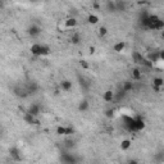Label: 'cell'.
I'll return each instance as SVG.
<instances>
[{"mask_svg": "<svg viewBox=\"0 0 164 164\" xmlns=\"http://www.w3.org/2000/svg\"><path fill=\"white\" fill-rule=\"evenodd\" d=\"M153 86H155V87H163L164 86V80L162 77H154L153 78Z\"/></svg>", "mask_w": 164, "mask_h": 164, "instance_id": "20", "label": "cell"}, {"mask_svg": "<svg viewBox=\"0 0 164 164\" xmlns=\"http://www.w3.org/2000/svg\"><path fill=\"white\" fill-rule=\"evenodd\" d=\"M127 164H138V162L136 160V159H131L128 163H127Z\"/></svg>", "mask_w": 164, "mask_h": 164, "instance_id": "39", "label": "cell"}, {"mask_svg": "<svg viewBox=\"0 0 164 164\" xmlns=\"http://www.w3.org/2000/svg\"><path fill=\"white\" fill-rule=\"evenodd\" d=\"M13 94L17 96V98H21V99H26L27 96H30L26 86H16L13 89Z\"/></svg>", "mask_w": 164, "mask_h": 164, "instance_id": "2", "label": "cell"}, {"mask_svg": "<svg viewBox=\"0 0 164 164\" xmlns=\"http://www.w3.org/2000/svg\"><path fill=\"white\" fill-rule=\"evenodd\" d=\"M153 30H155V31H163V30H164V21L163 19H159L153 26Z\"/></svg>", "mask_w": 164, "mask_h": 164, "instance_id": "24", "label": "cell"}, {"mask_svg": "<svg viewBox=\"0 0 164 164\" xmlns=\"http://www.w3.org/2000/svg\"><path fill=\"white\" fill-rule=\"evenodd\" d=\"M64 144H65V148L67 149H72V148H75V140H65L64 141Z\"/></svg>", "mask_w": 164, "mask_h": 164, "instance_id": "31", "label": "cell"}, {"mask_svg": "<svg viewBox=\"0 0 164 164\" xmlns=\"http://www.w3.org/2000/svg\"><path fill=\"white\" fill-rule=\"evenodd\" d=\"M106 10L110 12V13H113V12H117V7H115V2H108L106 3Z\"/></svg>", "mask_w": 164, "mask_h": 164, "instance_id": "26", "label": "cell"}, {"mask_svg": "<svg viewBox=\"0 0 164 164\" xmlns=\"http://www.w3.org/2000/svg\"><path fill=\"white\" fill-rule=\"evenodd\" d=\"M131 76H132V78L135 81L141 80V71H140V68H133L131 71Z\"/></svg>", "mask_w": 164, "mask_h": 164, "instance_id": "18", "label": "cell"}, {"mask_svg": "<svg viewBox=\"0 0 164 164\" xmlns=\"http://www.w3.org/2000/svg\"><path fill=\"white\" fill-rule=\"evenodd\" d=\"M123 120H124V124L127 127V130L135 131V118H133V117H128V115H124Z\"/></svg>", "mask_w": 164, "mask_h": 164, "instance_id": "4", "label": "cell"}, {"mask_svg": "<svg viewBox=\"0 0 164 164\" xmlns=\"http://www.w3.org/2000/svg\"><path fill=\"white\" fill-rule=\"evenodd\" d=\"M114 112H115L114 109L110 108V109H108V110L105 112V115H106L108 118H113V117H114Z\"/></svg>", "mask_w": 164, "mask_h": 164, "instance_id": "34", "label": "cell"}, {"mask_svg": "<svg viewBox=\"0 0 164 164\" xmlns=\"http://www.w3.org/2000/svg\"><path fill=\"white\" fill-rule=\"evenodd\" d=\"M126 95H127V92H124V91L120 89L118 92H114V101H117V103H119V101H122V99H124L126 98Z\"/></svg>", "mask_w": 164, "mask_h": 164, "instance_id": "16", "label": "cell"}, {"mask_svg": "<svg viewBox=\"0 0 164 164\" xmlns=\"http://www.w3.org/2000/svg\"><path fill=\"white\" fill-rule=\"evenodd\" d=\"M133 89H135V83H133V82H131V81H126V82H123L122 90L124 91V92H130V91H132Z\"/></svg>", "mask_w": 164, "mask_h": 164, "instance_id": "17", "label": "cell"}, {"mask_svg": "<svg viewBox=\"0 0 164 164\" xmlns=\"http://www.w3.org/2000/svg\"><path fill=\"white\" fill-rule=\"evenodd\" d=\"M60 87H62V90L64 91H71L72 90V82L68 81V80H64L60 82Z\"/></svg>", "mask_w": 164, "mask_h": 164, "instance_id": "19", "label": "cell"}, {"mask_svg": "<svg viewBox=\"0 0 164 164\" xmlns=\"http://www.w3.org/2000/svg\"><path fill=\"white\" fill-rule=\"evenodd\" d=\"M159 57H160V60H164V50L159 51Z\"/></svg>", "mask_w": 164, "mask_h": 164, "instance_id": "38", "label": "cell"}, {"mask_svg": "<svg viewBox=\"0 0 164 164\" xmlns=\"http://www.w3.org/2000/svg\"><path fill=\"white\" fill-rule=\"evenodd\" d=\"M41 50H42V44H33L31 46V49H30L33 57H41Z\"/></svg>", "mask_w": 164, "mask_h": 164, "instance_id": "8", "label": "cell"}, {"mask_svg": "<svg viewBox=\"0 0 164 164\" xmlns=\"http://www.w3.org/2000/svg\"><path fill=\"white\" fill-rule=\"evenodd\" d=\"M60 162H62V164H78L80 163V159H78V156H76L75 154L63 153L60 155Z\"/></svg>", "mask_w": 164, "mask_h": 164, "instance_id": "1", "label": "cell"}, {"mask_svg": "<svg viewBox=\"0 0 164 164\" xmlns=\"http://www.w3.org/2000/svg\"><path fill=\"white\" fill-rule=\"evenodd\" d=\"M162 39L164 40V30H163V31H162Z\"/></svg>", "mask_w": 164, "mask_h": 164, "instance_id": "40", "label": "cell"}, {"mask_svg": "<svg viewBox=\"0 0 164 164\" xmlns=\"http://www.w3.org/2000/svg\"><path fill=\"white\" fill-rule=\"evenodd\" d=\"M132 60H133V62H135L136 64L142 65L144 60H145V57L142 55L141 53H138V51H132Z\"/></svg>", "mask_w": 164, "mask_h": 164, "instance_id": "6", "label": "cell"}, {"mask_svg": "<svg viewBox=\"0 0 164 164\" xmlns=\"http://www.w3.org/2000/svg\"><path fill=\"white\" fill-rule=\"evenodd\" d=\"M89 109V101L87 100H82L80 103V105H78V110L80 112H86Z\"/></svg>", "mask_w": 164, "mask_h": 164, "instance_id": "25", "label": "cell"}, {"mask_svg": "<svg viewBox=\"0 0 164 164\" xmlns=\"http://www.w3.org/2000/svg\"><path fill=\"white\" fill-rule=\"evenodd\" d=\"M57 133H58V135H60V136H62V135H65V127L59 126L58 128H57Z\"/></svg>", "mask_w": 164, "mask_h": 164, "instance_id": "36", "label": "cell"}, {"mask_svg": "<svg viewBox=\"0 0 164 164\" xmlns=\"http://www.w3.org/2000/svg\"><path fill=\"white\" fill-rule=\"evenodd\" d=\"M115 7H117V12H123L127 8V3H124V2H115Z\"/></svg>", "mask_w": 164, "mask_h": 164, "instance_id": "27", "label": "cell"}, {"mask_svg": "<svg viewBox=\"0 0 164 164\" xmlns=\"http://www.w3.org/2000/svg\"><path fill=\"white\" fill-rule=\"evenodd\" d=\"M27 32L31 37H37V36L41 33V28L37 26V25H31L28 28H27Z\"/></svg>", "mask_w": 164, "mask_h": 164, "instance_id": "3", "label": "cell"}, {"mask_svg": "<svg viewBox=\"0 0 164 164\" xmlns=\"http://www.w3.org/2000/svg\"><path fill=\"white\" fill-rule=\"evenodd\" d=\"M145 128V122L141 117H136L135 118V131H141Z\"/></svg>", "mask_w": 164, "mask_h": 164, "instance_id": "11", "label": "cell"}, {"mask_svg": "<svg viewBox=\"0 0 164 164\" xmlns=\"http://www.w3.org/2000/svg\"><path fill=\"white\" fill-rule=\"evenodd\" d=\"M77 78H78V83H80L81 89H82L83 91H87V90L90 89V82H89L85 77H82V76H80V75L77 76Z\"/></svg>", "mask_w": 164, "mask_h": 164, "instance_id": "9", "label": "cell"}, {"mask_svg": "<svg viewBox=\"0 0 164 164\" xmlns=\"http://www.w3.org/2000/svg\"><path fill=\"white\" fill-rule=\"evenodd\" d=\"M26 113L33 115V117H37V115L40 114V105L39 104H31V105L28 106Z\"/></svg>", "mask_w": 164, "mask_h": 164, "instance_id": "7", "label": "cell"}, {"mask_svg": "<svg viewBox=\"0 0 164 164\" xmlns=\"http://www.w3.org/2000/svg\"><path fill=\"white\" fill-rule=\"evenodd\" d=\"M81 67H82V68H85V69H87L89 68V64L85 62V60H81Z\"/></svg>", "mask_w": 164, "mask_h": 164, "instance_id": "37", "label": "cell"}, {"mask_svg": "<svg viewBox=\"0 0 164 164\" xmlns=\"http://www.w3.org/2000/svg\"><path fill=\"white\" fill-rule=\"evenodd\" d=\"M73 127H65V136H71V135H73Z\"/></svg>", "mask_w": 164, "mask_h": 164, "instance_id": "35", "label": "cell"}, {"mask_svg": "<svg viewBox=\"0 0 164 164\" xmlns=\"http://www.w3.org/2000/svg\"><path fill=\"white\" fill-rule=\"evenodd\" d=\"M9 154H10V158H12L13 160L21 162L22 156H21V151H19V149H18V148H12V149L9 150Z\"/></svg>", "mask_w": 164, "mask_h": 164, "instance_id": "5", "label": "cell"}, {"mask_svg": "<svg viewBox=\"0 0 164 164\" xmlns=\"http://www.w3.org/2000/svg\"><path fill=\"white\" fill-rule=\"evenodd\" d=\"M26 89H27L30 95H33V94H36L39 91V85L36 83V82H28L26 85Z\"/></svg>", "mask_w": 164, "mask_h": 164, "instance_id": "10", "label": "cell"}, {"mask_svg": "<svg viewBox=\"0 0 164 164\" xmlns=\"http://www.w3.org/2000/svg\"><path fill=\"white\" fill-rule=\"evenodd\" d=\"M71 42H72L73 45H78V44L81 42V35H80V33H77V32L73 33V35L71 36Z\"/></svg>", "mask_w": 164, "mask_h": 164, "instance_id": "22", "label": "cell"}, {"mask_svg": "<svg viewBox=\"0 0 164 164\" xmlns=\"http://www.w3.org/2000/svg\"><path fill=\"white\" fill-rule=\"evenodd\" d=\"M130 148H131V141H130V140H123V141L120 142V149H122L123 151L128 150Z\"/></svg>", "mask_w": 164, "mask_h": 164, "instance_id": "29", "label": "cell"}, {"mask_svg": "<svg viewBox=\"0 0 164 164\" xmlns=\"http://www.w3.org/2000/svg\"><path fill=\"white\" fill-rule=\"evenodd\" d=\"M87 22L90 23V25H96V23L99 22V17L96 14H89L87 17Z\"/></svg>", "mask_w": 164, "mask_h": 164, "instance_id": "23", "label": "cell"}, {"mask_svg": "<svg viewBox=\"0 0 164 164\" xmlns=\"http://www.w3.org/2000/svg\"><path fill=\"white\" fill-rule=\"evenodd\" d=\"M77 26V19L76 18H68V19L65 21V27L67 28H73Z\"/></svg>", "mask_w": 164, "mask_h": 164, "instance_id": "21", "label": "cell"}, {"mask_svg": "<svg viewBox=\"0 0 164 164\" xmlns=\"http://www.w3.org/2000/svg\"><path fill=\"white\" fill-rule=\"evenodd\" d=\"M106 33H108V28L104 27V26H101V27L99 28V35H100V36H105Z\"/></svg>", "mask_w": 164, "mask_h": 164, "instance_id": "33", "label": "cell"}, {"mask_svg": "<svg viewBox=\"0 0 164 164\" xmlns=\"http://www.w3.org/2000/svg\"><path fill=\"white\" fill-rule=\"evenodd\" d=\"M155 160H156L158 163H162V162L164 160V150H160L159 153L155 154Z\"/></svg>", "mask_w": 164, "mask_h": 164, "instance_id": "30", "label": "cell"}, {"mask_svg": "<svg viewBox=\"0 0 164 164\" xmlns=\"http://www.w3.org/2000/svg\"><path fill=\"white\" fill-rule=\"evenodd\" d=\"M124 47H126V42L124 41H119V42H117V44L113 45V50L115 53H122L124 50Z\"/></svg>", "mask_w": 164, "mask_h": 164, "instance_id": "15", "label": "cell"}, {"mask_svg": "<svg viewBox=\"0 0 164 164\" xmlns=\"http://www.w3.org/2000/svg\"><path fill=\"white\" fill-rule=\"evenodd\" d=\"M23 119H25V122L28 123V124H37L39 123L37 119H36V117H33V115L28 114V113H26L25 115H23Z\"/></svg>", "mask_w": 164, "mask_h": 164, "instance_id": "13", "label": "cell"}, {"mask_svg": "<svg viewBox=\"0 0 164 164\" xmlns=\"http://www.w3.org/2000/svg\"><path fill=\"white\" fill-rule=\"evenodd\" d=\"M142 67H145V68H153V67H154V64L153 63H151L150 62V60H148L146 58H145V60H144V63H142Z\"/></svg>", "mask_w": 164, "mask_h": 164, "instance_id": "32", "label": "cell"}, {"mask_svg": "<svg viewBox=\"0 0 164 164\" xmlns=\"http://www.w3.org/2000/svg\"><path fill=\"white\" fill-rule=\"evenodd\" d=\"M103 99L106 103H110V101H114V91L113 90H106L104 95H103Z\"/></svg>", "mask_w": 164, "mask_h": 164, "instance_id": "12", "label": "cell"}, {"mask_svg": "<svg viewBox=\"0 0 164 164\" xmlns=\"http://www.w3.org/2000/svg\"><path fill=\"white\" fill-rule=\"evenodd\" d=\"M146 59H148V60H150V62L153 63V64H154V63H156L158 60L160 59V57H159V51L149 53V54H148V57H146Z\"/></svg>", "mask_w": 164, "mask_h": 164, "instance_id": "14", "label": "cell"}, {"mask_svg": "<svg viewBox=\"0 0 164 164\" xmlns=\"http://www.w3.org/2000/svg\"><path fill=\"white\" fill-rule=\"evenodd\" d=\"M50 53H51V49H50V46H49V45H44V44H42L41 57H46V55H49Z\"/></svg>", "mask_w": 164, "mask_h": 164, "instance_id": "28", "label": "cell"}]
</instances>
